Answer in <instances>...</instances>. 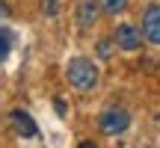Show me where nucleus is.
Wrapping results in <instances>:
<instances>
[{"instance_id": "obj_9", "label": "nucleus", "mask_w": 160, "mask_h": 148, "mask_svg": "<svg viewBox=\"0 0 160 148\" xmlns=\"http://www.w3.org/2000/svg\"><path fill=\"white\" fill-rule=\"evenodd\" d=\"M110 53H113V47H110V42H107V39H101V42H98V57H101V59H107Z\"/></svg>"}, {"instance_id": "obj_5", "label": "nucleus", "mask_w": 160, "mask_h": 148, "mask_svg": "<svg viewBox=\"0 0 160 148\" xmlns=\"http://www.w3.org/2000/svg\"><path fill=\"white\" fill-rule=\"evenodd\" d=\"M139 42H142V33H139L137 27H131V24L116 27V45H119L122 51H137Z\"/></svg>"}, {"instance_id": "obj_3", "label": "nucleus", "mask_w": 160, "mask_h": 148, "mask_svg": "<svg viewBox=\"0 0 160 148\" xmlns=\"http://www.w3.org/2000/svg\"><path fill=\"white\" fill-rule=\"evenodd\" d=\"M142 36L148 45H160V3H151L142 15Z\"/></svg>"}, {"instance_id": "obj_7", "label": "nucleus", "mask_w": 160, "mask_h": 148, "mask_svg": "<svg viewBox=\"0 0 160 148\" xmlns=\"http://www.w3.org/2000/svg\"><path fill=\"white\" fill-rule=\"evenodd\" d=\"M98 6H101L104 12H110V15H119V12L128 6V0H98Z\"/></svg>"}, {"instance_id": "obj_2", "label": "nucleus", "mask_w": 160, "mask_h": 148, "mask_svg": "<svg viewBox=\"0 0 160 148\" xmlns=\"http://www.w3.org/2000/svg\"><path fill=\"white\" fill-rule=\"evenodd\" d=\"M98 127H101V133H125L131 127V113L122 110V107H110V110L101 113Z\"/></svg>"}, {"instance_id": "obj_11", "label": "nucleus", "mask_w": 160, "mask_h": 148, "mask_svg": "<svg viewBox=\"0 0 160 148\" xmlns=\"http://www.w3.org/2000/svg\"><path fill=\"white\" fill-rule=\"evenodd\" d=\"M53 6H57V0H48V9H53Z\"/></svg>"}, {"instance_id": "obj_1", "label": "nucleus", "mask_w": 160, "mask_h": 148, "mask_svg": "<svg viewBox=\"0 0 160 148\" xmlns=\"http://www.w3.org/2000/svg\"><path fill=\"white\" fill-rule=\"evenodd\" d=\"M65 74H68V83L74 86V89H80V92L95 89V83H98V68H95V62H92V59H83V57L71 59Z\"/></svg>"}, {"instance_id": "obj_8", "label": "nucleus", "mask_w": 160, "mask_h": 148, "mask_svg": "<svg viewBox=\"0 0 160 148\" xmlns=\"http://www.w3.org/2000/svg\"><path fill=\"white\" fill-rule=\"evenodd\" d=\"M12 51V33L6 27H0V59H6Z\"/></svg>"}, {"instance_id": "obj_6", "label": "nucleus", "mask_w": 160, "mask_h": 148, "mask_svg": "<svg viewBox=\"0 0 160 148\" xmlns=\"http://www.w3.org/2000/svg\"><path fill=\"white\" fill-rule=\"evenodd\" d=\"M98 9H101V6L92 3V0H83V3H77V9H74L77 24H80V27H92V24H95V18H98Z\"/></svg>"}, {"instance_id": "obj_10", "label": "nucleus", "mask_w": 160, "mask_h": 148, "mask_svg": "<svg viewBox=\"0 0 160 148\" xmlns=\"http://www.w3.org/2000/svg\"><path fill=\"white\" fill-rule=\"evenodd\" d=\"M53 107H57V113H59V116H65V113H68V104H65L62 98H57V101H53Z\"/></svg>"}, {"instance_id": "obj_4", "label": "nucleus", "mask_w": 160, "mask_h": 148, "mask_svg": "<svg viewBox=\"0 0 160 148\" xmlns=\"http://www.w3.org/2000/svg\"><path fill=\"white\" fill-rule=\"evenodd\" d=\"M9 121H12V127H15L18 136H24V139H36V136H39V125H36L33 116L24 113V110H12Z\"/></svg>"}]
</instances>
